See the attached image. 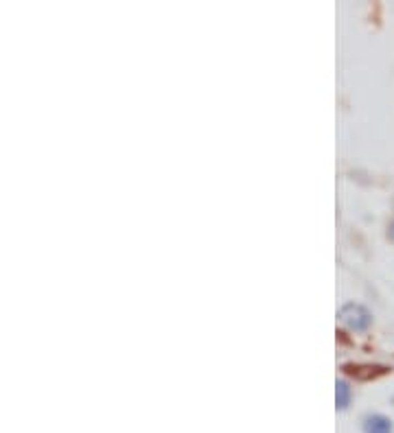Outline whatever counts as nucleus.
I'll return each mask as SVG.
<instances>
[{"mask_svg":"<svg viewBox=\"0 0 394 433\" xmlns=\"http://www.w3.org/2000/svg\"><path fill=\"white\" fill-rule=\"evenodd\" d=\"M338 315H340V322L352 332H366L372 324V313L357 302H346Z\"/></svg>","mask_w":394,"mask_h":433,"instance_id":"f257e3e1","label":"nucleus"},{"mask_svg":"<svg viewBox=\"0 0 394 433\" xmlns=\"http://www.w3.org/2000/svg\"><path fill=\"white\" fill-rule=\"evenodd\" d=\"M342 370L348 374V377L357 379V381H372V379H379L390 372L388 366H379V363H344Z\"/></svg>","mask_w":394,"mask_h":433,"instance_id":"f03ea898","label":"nucleus"},{"mask_svg":"<svg viewBox=\"0 0 394 433\" xmlns=\"http://www.w3.org/2000/svg\"><path fill=\"white\" fill-rule=\"evenodd\" d=\"M362 429L364 433H394L392 420L383 416V413H368V416H364Z\"/></svg>","mask_w":394,"mask_h":433,"instance_id":"7ed1b4c3","label":"nucleus"},{"mask_svg":"<svg viewBox=\"0 0 394 433\" xmlns=\"http://www.w3.org/2000/svg\"><path fill=\"white\" fill-rule=\"evenodd\" d=\"M350 396H352V392L346 381L335 383V403H338V409H346L350 405Z\"/></svg>","mask_w":394,"mask_h":433,"instance_id":"20e7f679","label":"nucleus"},{"mask_svg":"<svg viewBox=\"0 0 394 433\" xmlns=\"http://www.w3.org/2000/svg\"><path fill=\"white\" fill-rule=\"evenodd\" d=\"M392 403H394V396H392Z\"/></svg>","mask_w":394,"mask_h":433,"instance_id":"39448f33","label":"nucleus"}]
</instances>
